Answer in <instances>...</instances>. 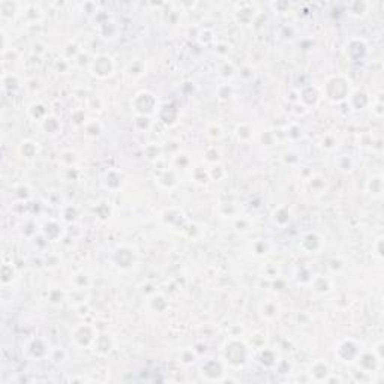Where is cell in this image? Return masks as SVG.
Instances as JSON below:
<instances>
[{"label":"cell","instance_id":"cell-1","mask_svg":"<svg viewBox=\"0 0 384 384\" xmlns=\"http://www.w3.org/2000/svg\"><path fill=\"white\" fill-rule=\"evenodd\" d=\"M92 72L93 75L99 78H105L113 72V62L108 56H101L96 57L92 63Z\"/></svg>","mask_w":384,"mask_h":384},{"label":"cell","instance_id":"cell-2","mask_svg":"<svg viewBox=\"0 0 384 384\" xmlns=\"http://www.w3.org/2000/svg\"><path fill=\"white\" fill-rule=\"evenodd\" d=\"M38 143H33V141H23L21 146H20V153L27 158V159H32L38 155Z\"/></svg>","mask_w":384,"mask_h":384}]
</instances>
